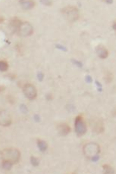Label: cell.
<instances>
[{
	"label": "cell",
	"mask_w": 116,
	"mask_h": 174,
	"mask_svg": "<svg viewBox=\"0 0 116 174\" xmlns=\"http://www.w3.org/2000/svg\"><path fill=\"white\" fill-rule=\"evenodd\" d=\"M37 79L39 81L41 82L43 81V80H44V75L43 73H41V72H39L37 75Z\"/></svg>",
	"instance_id": "20"
},
{
	"label": "cell",
	"mask_w": 116,
	"mask_h": 174,
	"mask_svg": "<svg viewBox=\"0 0 116 174\" xmlns=\"http://www.w3.org/2000/svg\"><path fill=\"white\" fill-rule=\"evenodd\" d=\"M19 3L24 9H31L35 6V2L33 1H20Z\"/></svg>",
	"instance_id": "11"
},
{
	"label": "cell",
	"mask_w": 116,
	"mask_h": 174,
	"mask_svg": "<svg viewBox=\"0 0 116 174\" xmlns=\"http://www.w3.org/2000/svg\"><path fill=\"white\" fill-rule=\"evenodd\" d=\"M105 2H106V3H108V4H111V3H112L113 2V1H112V0H107V1H106Z\"/></svg>",
	"instance_id": "28"
},
{
	"label": "cell",
	"mask_w": 116,
	"mask_h": 174,
	"mask_svg": "<svg viewBox=\"0 0 116 174\" xmlns=\"http://www.w3.org/2000/svg\"><path fill=\"white\" fill-rule=\"evenodd\" d=\"M34 120H35L36 122H39L41 121V118H40V116L38 115V114H36V115H34Z\"/></svg>",
	"instance_id": "26"
},
{
	"label": "cell",
	"mask_w": 116,
	"mask_h": 174,
	"mask_svg": "<svg viewBox=\"0 0 116 174\" xmlns=\"http://www.w3.org/2000/svg\"><path fill=\"white\" fill-rule=\"evenodd\" d=\"M74 126H75V131L77 135L79 136L84 135L87 131L86 123L83 117L81 116H78L75 118Z\"/></svg>",
	"instance_id": "3"
},
{
	"label": "cell",
	"mask_w": 116,
	"mask_h": 174,
	"mask_svg": "<svg viewBox=\"0 0 116 174\" xmlns=\"http://www.w3.org/2000/svg\"><path fill=\"white\" fill-rule=\"evenodd\" d=\"M30 163L33 166L37 167V166H38V165L40 164V160L37 158H36L34 156H32L30 158Z\"/></svg>",
	"instance_id": "16"
},
{
	"label": "cell",
	"mask_w": 116,
	"mask_h": 174,
	"mask_svg": "<svg viewBox=\"0 0 116 174\" xmlns=\"http://www.w3.org/2000/svg\"><path fill=\"white\" fill-rule=\"evenodd\" d=\"M2 161H9L16 164L19 162L20 157V152L16 149H6L0 153Z\"/></svg>",
	"instance_id": "1"
},
{
	"label": "cell",
	"mask_w": 116,
	"mask_h": 174,
	"mask_svg": "<svg viewBox=\"0 0 116 174\" xmlns=\"http://www.w3.org/2000/svg\"><path fill=\"white\" fill-rule=\"evenodd\" d=\"M17 31L20 37H27L31 35L33 33V26L27 22H21L19 26Z\"/></svg>",
	"instance_id": "5"
},
{
	"label": "cell",
	"mask_w": 116,
	"mask_h": 174,
	"mask_svg": "<svg viewBox=\"0 0 116 174\" xmlns=\"http://www.w3.org/2000/svg\"><path fill=\"white\" fill-rule=\"evenodd\" d=\"M56 48L58 49H59L60 51H64V52L67 51V48L65 47H64L61 45H59V44L56 45Z\"/></svg>",
	"instance_id": "22"
},
{
	"label": "cell",
	"mask_w": 116,
	"mask_h": 174,
	"mask_svg": "<svg viewBox=\"0 0 116 174\" xmlns=\"http://www.w3.org/2000/svg\"><path fill=\"white\" fill-rule=\"evenodd\" d=\"M12 118L10 114L5 110L0 111V125L8 127L11 124Z\"/></svg>",
	"instance_id": "8"
},
{
	"label": "cell",
	"mask_w": 116,
	"mask_h": 174,
	"mask_svg": "<svg viewBox=\"0 0 116 174\" xmlns=\"http://www.w3.org/2000/svg\"><path fill=\"white\" fill-rule=\"evenodd\" d=\"M101 151L99 146L96 143H89L84 147V153L87 157L91 158L94 156L98 155Z\"/></svg>",
	"instance_id": "4"
},
{
	"label": "cell",
	"mask_w": 116,
	"mask_h": 174,
	"mask_svg": "<svg viewBox=\"0 0 116 174\" xmlns=\"http://www.w3.org/2000/svg\"><path fill=\"white\" fill-rule=\"evenodd\" d=\"M113 78V76L111 73H107L105 77V80L107 83H110L112 81Z\"/></svg>",
	"instance_id": "17"
},
{
	"label": "cell",
	"mask_w": 116,
	"mask_h": 174,
	"mask_svg": "<svg viewBox=\"0 0 116 174\" xmlns=\"http://www.w3.org/2000/svg\"><path fill=\"white\" fill-rule=\"evenodd\" d=\"M3 17H2V16H0V23H2L3 21Z\"/></svg>",
	"instance_id": "31"
},
{
	"label": "cell",
	"mask_w": 116,
	"mask_h": 174,
	"mask_svg": "<svg viewBox=\"0 0 116 174\" xmlns=\"http://www.w3.org/2000/svg\"><path fill=\"white\" fill-rule=\"evenodd\" d=\"M19 108H20V110L21 112H22V113H23V114H26V113H27L28 111H29V110H28L27 107L25 104H20Z\"/></svg>",
	"instance_id": "18"
},
{
	"label": "cell",
	"mask_w": 116,
	"mask_h": 174,
	"mask_svg": "<svg viewBox=\"0 0 116 174\" xmlns=\"http://www.w3.org/2000/svg\"><path fill=\"white\" fill-rule=\"evenodd\" d=\"M47 98L48 100H50V99H51V98H52V96H51V95H50V94L47 95Z\"/></svg>",
	"instance_id": "29"
},
{
	"label": "cell",
	"mask_w": 116,
	"mask_h": 174,
	"mask_svg": "<svg viewBox=\"0 0 116 174\" xmlns=\"http://www.w3.org/2000/svg\"><path fill=\"white\" fill-rule=\"evenodd\" d=\"M85 81L87 83H91L92 82V79L91 77V76H87L85 77Z\"/></svg>",
	"instance_id": "25"
},
{
	"label": "cell",
	"mask_w": 116,
	"mask_h": 174,
	"mask_svg": "<svg viewBox=\"0 0 116 174\" xmlns=\"http://www.w3.org/2000/svg\"><path fill=\"white\" fill-rule=\"evenodd\" d=\"M40 2L42 4L44 5H46V6H50L52 3V2L51 1H44V0H43V1H40Z\"/></svg>",
	"instance_id": "23"
},
{
	"label": "cell",
	"mask_w": 116,
	"mask_h": 174,
	"mask_svg": "<svg viewBox=\"0 0 116 174\" xmlns=\"http://www.w3.org/2000/svg\"><path fill=\"white\" fill-rule=\"evenodd\" d=\"M23 92L26 97L30 100L36 99L37 95V91L36 87L31 84H25L23 88Z\"/></svg>",
	"instance_id": "6"
},
{
	"label": "cell",
	"mask_w": 116,
	"mask_h": 174,
	"mask_svg": "<svg viewBox=\"0 0 116 174\" xmlns=\"http://www.w3.org/2000/svg\"><path fill=\"white\" fill-rule=\"evenodd\" d=\"M112 27H113V29L114 30H116V23H115V22L113 23V26H112Z\"/></svg>",
	"instance_id": "30"
},
{
	"label": "cell",
	"mask_w": 116,
	"mask_h": 174,
	"mask_svg": "<svg viewBox=\"0 0 116 174\" xmlns=\"http://www.w3.org/2000/svg\"><path fill=\"white\" fill-rule=\"evenodd\" d=\"M0 161H2V159H1V155H0Z\"/></svg>",
	"instance_id": "32"
},
{
	"label": "cell",
	"mask_w": 116,
	"mask_h": 174,
	"mask_svg": "<svg viewBox=\"0 0 116 174\" xmlns=\"http://www.w3.org/2000/svg\"><path fill=\"white\" fill-rule=\"evenodd\" d=\"M96 52L99 57L101 59H106L109 55L108 49L105 47L101 45L96 47Z\"/></svg>",
	"instance_id": "10"
},
{
	"label": "cell",
	"mask_w": 116,
	"mask_h": 174,
	"mask_svg": "<svg viewBox=\"0 0 116 174\" xmlns=\"http://www.w3.org/2000/svg\"><path fill=\"white\" fill-rule=\"evenodd\" d=\"M8 64L6 62L3 61H0V71L6 72L8 69Z\"/></svg>",
	"instance_id": "15"
},
{
	"label": "cell",
	"mask_w": 116,
	"mask_h": 174,
	"mask_svg": "<svg viewBox=\"0 0 116 174\" xmlns=\"http://www.w3.org/2000/svg\"><path fill=\"white\" fill-rule=\"evenodd\" d=\"M37 146L39 150L41 152H45L48 148V145L47 142L43 140L38 139L37 141Z\"/></svg>",
	"instance_id": "12"
},
{
	"label": "cell",
	"mask_w": 116,
	"mask_h": 174,
	"mask_svg": "<svg viewBox=\"0 0 116 174\" xmlns=\"http://www.w3.org/2000/svg\"><path fill=\"white\" fill-rule=\"evenodd\" d=\"M58 131L59 134L61 136H66L68 135L70 131V127L66 123L60 124L58 127Z\"/></svg>",
	"instance_id": "9"
},
{
	"label": "cell",
	"mask_w": 116,
	"mask_h": 174,
	"mask_svg": "<svg viewBox=\"0 0 116 174\" xmlns=\"http://www.w3.org/2000/svg\"><path fill=\"white\" fill-rule=\"evenodd\" d=\"M5 87L4 86H0V92H2L5 90Z\"/></svg>",
	"instance_id": "27"
},
{
	"label": "cell",
	"mask_w": 116,
	"mask_h": 174,
	"mask_svg": "<svg viewBox=\"0 0 116 174\" xmlns=\"http://www.w3.org/2000/svg\"><path fill=\"white\" fill-rule=\"evenodd\" d=\"M71 62H72V63L74 64V65H76L77 67H78V68H81L82 67V66H83V65H82V63L81 62H80V61H77V60H75V59H71Z\"/></svg>",
	"instance_id": "19"
},
{
	"label": "cell",
	"mask_w": 116,
	"mask_h": 174,
	"mask_svg": "<svg viewBox=\"0 0 116 174\" xmlns=\"http://www.w3.org/2000/svg\"><path fill=\"white\" fill-rule=\"evenodd\" d=\"M62 13L70 22H75L79 18V10L74 6H67L63 8Z\"/></svg>",
	"instance_id": "2"
},
{
	"label": "cell",
	"mask_w": 116,
	"mask_h": 174,
	"mask_svg": "<svg viewBox=\"0 0 116 174\" xmlns=\"http://www.w3.org/2000/svg\"><path fill=\"white\" fill-rule=\"evenodd\" d=\"M1 164H2V168L4 170H7V171L10 170L11 168H12V165H13L12 163L9 162V161H2Z\"/></svg>",
	"instance_id": "14"
},
{
	"label": "cell",
	"mask_w": 116,
	"mask_h": 174,
	"mask_svg": "<svg viewBox=\"0 0 116 174\" xmlns=\"http://www.w3.org/2000/svg\"><path fill=\"white\" fill-rule=\"evenodd\" d=\"M95 84H96V86L98 87V90L99 92H101L102 91V90H103L102 89V85L101 84V83H99L98 81L96 80L95 81Z\"/></svg>",
	"instance_id": "21"
},
{
	"label": "cell",
	"mask_w": 116,
	"mask_h": 174,
	"mask_svg": "<svg viewBox=\"0 0 116 174\" xmlns=\"http://www.w3.org/2000/svg\"><path fill=\"white\" fill-rule=\"evenodd\" d=\"M91 127L92 131L96 134L102 133L104 131V125L103 120L99 118L91 120Z\"/></svg>",
	"instance_id": "7"
},
{
	"label": "cell",
	"mask_w": 116,
	"mask_h": 174,
	"mask_svg": "<svg viewBox=\"0 0 116 174\" xmlns=\"http://www.w3.org/2000/svg\"><path fill=\"white\" fill-rule=\"evenodd\" d=\"M99 159H100V157H99V155L94 156H93L91 158V160H92L93 162H96V161H98L99 160Z\"/></svg>",
	"instance_id": "24"
},
{
	"label": "cell",
	"mask_w": 116,
	"mask_h": 174,
	"mask_svg": "<svg viewBox=\"0 0 116 174\" xmlns=\"http://www.w3.org/2000/svg\"><path fill=\"white\" fill-rule=\"evenodd\" d=\"M104 173L107 174H115V170L109 165L106 164L103 166Z\"/></svg>",
	"instance_id": "13"
}]
</instances>
